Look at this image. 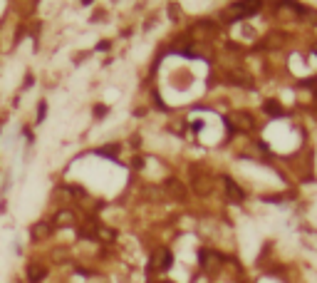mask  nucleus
Masks as SVG:
<instances>
[{
	"label": "nucleus",
	"mask_w": 317,
	"mask_h": 283,
	"mask_svg": "<svg viewBox=\"0 0 317 283\" xmlns=\"http://www.w3.org/2000/svg\"><path fill=\"white\" fill-rule=\"evenodd\" d=\"M204 32L213 35V32H216V25L208 23V20H201V23H196V25L191 27V35H204Z\"/></svg>",
	"instance_id": "obj_10"
},
{
	"label": "nucleus",
	"mask_w": 317,
	"mask_h": 283,
	"mask_svg": "<svg viewBox=\"0 0 317 283\" xmlns=\"http://www.w3.org/2000/svg\"><path fill=\"white\" fill-rule=\"evenodd\" d=\"M166 189H169V196H174V199H183L186 196V186L181 181H176V179H169Z\"/></svg>",
	"instance_id": "obj_9"
},
{
	"label": "nucleus",
	"mask_w": 317,
	"mask_h": 283,
	"mask_svg": "<svg viewBox=\"0 0 317 283\" xmlns=\"http://www.w3.org/2000/svg\"><path fill=\"white\" fill-rule=\"evenodd\" d=\"M223 184H226V194H228V199H230V201H235V204H241V201L246 199L243 189L238 186V184H235L230 177H226V179H223Z\"/></svg>",
	"instance_id": "obj_6"
},
{
	"label": "nucleus",
	"mask_w": 317,
	"mask_h": 283,
	"mask_svg": "<svg viewBox=\"0 0 317 283\" xmlns=\"http://www.w3.org/2000/svg\"><path fill=\"white\" fill-rule=\"evenodd\" d=\"M263 109H265L268 114H272V117H283V107L277 104L275 100H268V102L263 104Z\"/></svg>",
	"instance_id": "obj_11"
},
{
	"label": "nucleus",
	"mask_w": 317,
	"mask_h": 283,
	"mask_svg": "<svg viewBox=\"0 0 317 283\" xmlns=\"http://www.w3.org/2000/svg\"><path fill=\"white\" fill-rule=\"evenodd\" d=\"M25 276H27V283H43L47 278V268L40 266V263H30L27 271H25Z\"/></svg>",
	"instance_id": "obj_5"
},
{
	"label": "nucleus",
	"mask_w": 317,
	"mask_h": 283,
	"mask_svg": "<svg viewBox=\"0 0 317 283\" xmlns=\"http://www.w3.org/2000/svg\"><path fill=\"white\" fill-rule=\"evenodd\" d=\"M260 10V0H238V3H233L230 8L223 10V20L226 23H235L241 18H248L253 13Z\"/></svg>",
	"instance_id": "obj_1"
},
{
	"label": "nucleus",
	"mask_w": 317,
	"mask_h": 283,
	"mask_svg": "<svg viewBox=\"0 0 317 283\" xmlns=\"http://www.w3.org/2000/svg\"><path fill=\"white\" fill-rule=\"evenodd\" d=\"M226 125H228L230 129H238V132H248V129L253 127V119H250V114H246V112H233V114L226 117Z\"/></svg>",
	"instance_id": "obj_3"
},
{
	"label": "nucleus",
	"mask_w": 317,
	"mask_h": 283,
	"mask_svg": "<svg viewBox=\"0 0 317 283\" xmlns=\"http://www.w3.org/2000/svg\"><path fill=\"white\" fill-rule=\"evenodd\" d=\"M158 283H174V281H166V278H161V281H158Z\"/></svg>",
	"instance_id": "obj_12"
},
{
	"label": "nucleus",
	"mask_w": 317,
	"mask_h": 283,
	"mask_svg": "<svg viewBox=\"0 0 317 283\" xmlns=\"http://www.w3.org/2000/svg\"><path fill=\"white\" fill-rule=\"evenodd\" d=\"M30 233H32V238H35V241H40V238H47V236L52 233V224H47V221H37V224L30 229Z\"/></svg>",
	"instance_id": "obj_7"
},
{
	"label": "nucleus",
	"mask_w": 317,
	"mask_h": 283,
	"mask_svg": "<svg viewBox=\"0 0 317 283\" xmlns=\"http://www.w3.org/2000/svg\"><path fill=\"white\" fill-rule=\"evenodd\" d=\"M171 263H174V256L166 251V249H161V251H156L154 256H151V271H158V273H166L169 268H171Z\"/></svg>",
	"instance_id": "obj_4"
},
{
	"label": "nucleus",
	"mask_w": 317,
	"mask_h": 283,
	"mask_svg": "<svg viewBox=\"0 0 317 283\" xmlns=\"http://www.w3.org/2000/svg\"><path fill=\"white\" fill-rule=\"evenodd\" d=\"M74 224H77V219H74V214H72V211L62 209V211H57V214H55V226L67 229V226H74Z\"/></svg>",
	"instance_id": "obj_8"
},
{
	"label": "nucleus",
	"mask_w": 317,
	"mask_h": 283,
	"mask_svg": "<svg viewBox=\"0 0 317 283\" xmlns=\"http://www.w3.org/2000/svg\"><path fill=\"white\" fill-rule=\"evenodd\" d=\"M221 263H223V256L218 254V251H208V249H204L201 254H198V266H201V271L204 273H218V268H221Z\"/></svg>",
	"instance_id": "obj_2"
}]
</instances>
